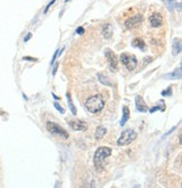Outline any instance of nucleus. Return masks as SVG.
<instances>
[{
  "label": "nucleus",
  "instance_id": "26",
  "mask_svg": "<svg viewBox=\"0 0 182 188\" xmlns=\"http://www.w3.org/2000/svg\"><path fill=\"white\" fill-rule=\"evenodd\" d=\"M57 68H59V63H56V64H54V66H53V71H52V74H53V76H55V74H56V71H57Z\"/></svg>",
  "mask_w": 182,
  "mask_h": 188
},
{
  "label": "nucleus",
  "instance_id": "23",
  "mask_svg": "<svg viewBox=\"0 0 182 188\" xmlns=\"http://www.w3.org/2000/svg\"><path fill=\"white\" fill-rule=\"evenodd\" d=\"M55 1H56V0H52V1H51V2H49V5H47V6H46V8H45V10H44V13H47V11H49V8H51V6H52V5H53V3H54V2H55Z\"/></svg>",
  "mask_w": 182,
  "mask_h": 188
},
{
  "label": "nucleus",
  "instance_id": "10",
  "mask_svg": "<svg viewBox=\"0 0 182 188\" xmlns=\"http://www.w3.org/2000/svg\"><path fill=\"white\" fill-rule=\"evenodd\" d=\"M70 126H71L72 129L74 130V131H85V130L88 129V126L85 124V122H82V121H70L69 122Z\"/></svg>",
  "mask_w": 182,
  "mask_h": 188
},
{
  "label": "nucleus",
  "instance_id": "8",
  "mask_svg": "<svg viewBox=\"0 0 182 188\" xmlns=\"http://www.w3.org/2000/svg\"><path fill=\"white\" fill-rule=\"evenodd\" d=\"M150 24H151V26L152 27H160V26H162V24H163V17L161 14L159 13H154L152 14L150 16Z\"/></svg>",
  "mask_w": 182,
  "mask_h": 188
},
{
  "label": "nucleus",
  "instance_id": "13",
  "mask_svg": "<svg viewBox=\"0 0 182 188\" xmlns=\"http://www.w3.org/2000/svg\"><path fill=\"white\" fill-rule=\"evenodd\" d=\"M113 32H114V28H113L111 24H106L102 28V35L105 38H110L113 36Z\"/></svg>",
  "mask_w": 182,
  "mask_h": 188
},
{
  "label": "nucleus",
  "instance_id": "17",
  "mask_svg": "<svg viewBox=\"0 0 182 188\" xmlns=\"http://www.w3.org/2000/svg\"><path fill=\"white\" fill-rule=\"evenodd\" d=\"M106 133H107L106 127H104V126H99V127L97 129V131H96L94 136H96V139H97V140H101L105 136V134H106Z\"/></svg>",
  "mask_w": 182,
  "mask_h": 188
},
{
  "label": "nucleus",
  "instance_id": "18",
  "mask_svg": "<svg viewBox=\"0 0 182 188\" xmlns=\"http://www.w3.org/2000/svg\"><path fill=\"white\" fill-rule=\"evenodd\" d=\"M66 99H68V104H69V108L71 110V113L73 115H77V109H75L74 105H73V102H72V97H71V94L68 93L66 94Z\"/></svg>",
  "mask_w": 182,
  "mask_h": 188
},
{
  "label": "nucleus",
  "instance_id": "5",
  "mask_svg": "<svg viewBox=\"0 0 182 188\" xmlns=\"http://www.w3.org/2000/svg\"><path fill=\"white\" fill-rule=\"evenodd\" d=\"M46 129H47V131H49V133H52V134L61 135V136H63L64 139H68V138H69L68 132H66V131H65L63 127H61L60 125L55 124V123L47 122V124H46Z\"/></svg>",
  "mask_w": 182,
  "mask_h": 188
},
{
  "label": "nucleus",
  "instance_id": "28",
  "mask_svg": "<svg viewBox=\"0 0 182 188\" xmlns=\"http://www.w3.org/2000/svg\"><path fill=\"white\" fill-rule=\"evenodd\" d=\"M33 35H32V33H28L26 35V37H25V38H24V42H28V40H30V37H32Z\"/></svg>",
  "mask_w": 182,
  "mask_h": 188
},
{
  "label": "nucleus",
  "instance_id": "2",
  "mask_svg": "<svg viewBox=\"0 0 182 188\" xmlns=\"http://www.w3.org/2000/svg\"><path fill=\"white\" fill-rule=\"evenodd\" d=\"M111 149L108 148V146H100L98 149L96 153H94V158H93V162H94V167L97 169L98 171H101L104 169V163L105 160L111 154Z\"/></svg>",
  "mask_w": 182,
  "mask_h": 188
},
{
  "label": "nucleus",
  "instance_id": "25",
  "mask_svg": "<svg viewBox=\"0 0 182 188\" xmlns=\"http://www.w3.org/2000/svg\"><path fill=\"white\" fill-rule=\"evenodd\" d=\"M77 34H79V35H82V34L85 33V28L83 27H79V28H77Z\"/></svg>",
  "mask_w": 182,
  "mask_h": 188
},
{
  "label": "nucleus",
  "instance_id": "19",
  "mask_svg": "<svg viewBox=\"0 0 182 188\" xmlns=\"http://www.w3.org/2000/svg\"><path fill=\"white\" fill-rule=\"evenodd\" d=\"M157 104H159L157 106H154L153 108L150 109V113H154L155 110H164V109H165V104H164L163 100H160Z\"/></svg>",
  "mask_w": 182,
  "mask_h": 188
},
{
  "label": "nucleus",
  "instance_id": "16",
  "mask_svg": "<svg viewBox=\"0 0 182 188\" xmlns=\"http://www.w3.org/2000/svg\"><path fill=\"white\" fill-rule=\"evenodd\" d=\"M98 79H99V81H100L102 85H105V86L113 87V82H111L110 80L108 79L107 76H104L102 73H99V74H98Z\"/></svg>",
  "mask_w": 182,
  "mask_h": 188
},
{
  "label": "nucleus",
  "instance_id": "29",
  "mask_svg": "<svg viewBox=\"0 0 182 188\" xmlns=\"http://www.w3.org/2000/svg\"><path fill=\"white\" fill-rule=\"evenodd\" d=\"M52 95H53V97H54L55 99H60V97H57V96H56L55 94H52Z\"/></svg>",
  "mask_w": 182,
  "mask_h": 188
},
{
  "label": "nucleus",
  "instance_id": "1",
  "mask_svg": "<svg viewBox=\"0 0 182 188\" xmlns=\"http://www.w3.org/2000/svg\"><path fill=\"white\" fill-rule=\"evenodd\" d=\"M85 106L89 113L96 114V113H99L100 110L104 109L105 99L101 95H93L87 99Z\"/></svg>",
  "mask_w": 182,
  "mask_h": 188
},
{
  "label": "nucleus",
  "instance_id": "15",
  "mask_svg": "<svg viewBox=\"0 0 182 188\" xmlns=\"http://www.w3.org/2000/svg\"><path fill=\"white\" fill-rule=\"evenodd\" d=\"M132 46L137 47V49H140L142 51H145L146 45H145V42H144L142 38H135V40L132 42Z\"/></svg>",
  "mask_w": 182,
  "mask_h": 188
},
{
  "label": "nucleus",
  "instance_id": "7",
  "mask_svg": "<svg viewBox=\"0 0 182 188\" xmlns=\"http://www.w3.org/2000/svg\"><path fill=\"white\" fill-rule=\"evenodd\" d=\"M105 55L108 60V64H109V68H110L111 71H116L117 70V58L115 55V53L111 51V50L107 49L106 52H105Z\"/></svg>",
  "mask_w": 182,
  "mask_h": 188
},
{
  "label": "nucleus",
  "instance_id": "6",
  "mask_svg": "<svg viewBox=\"0 0 182 188\" xmlns=\"http://www.w3.org/2000/svg\"><path fill=\"white\" fill-rule=\"evenodd\" d=\"M142 20H143V16H142L140 14H137V15L130 17V18H128V19L125 22V26H126L127 30H133L135 27L140 26V23H142Z\"/></svg>",
  "mask_w": 182,
  "mask_h": 188
},
{
  "label": "nucleus",
  "instance_id": "9",
  "mask_svg": "<svg viewBox=\"0 0 182 188\" xmlns=\"http://www.w3.org/2000/svg\"><path fill=\"white\" fill-rule=\"evenodd\" d=\"M135 106H136V109L138 112H140V113L148 112V107H147V105L145 104V102H144V99L142 96H136V98H135Z\"/></svg>",
  "mask_w": 182,
  "mask_h": 188
},
{
  "label": "nucleus",
  "instance_id": "24",
  "mask_svg": "<svg viewBox=\"0 0 182 188\" xmlns=\"http://www.w3.org/2000/svg\"><path fill=\"white\" fill-rule=\"evenodd\" d=\"M59 55V50L56 51L55 53H54V55H53V59H52V61H51V66H53L54 64V62H55V60H56V56Z\"/></svg>",
  "mask_w": 182,
  "mask_h": 188
},
{
  "label": "nucleus",
  "instance_id": "4",
  "mask_svg": "<svg viewBox=\"0 0 182 188\" xmlns=\"http://www.w3.org/2000/svg\"><path fill=\"white\" fill-rule=\"evenodd\" d=\"M119 59H121V62L129 71L135 70V68L137 66V60L135 58V55H132V54H128V53H123V54H121Z\"/></svg>",
  "mask_w": 182,
  "mask_h": 188
},
{
  "label": "nucleus",
  "instance_id": "21",
  "mask_svg": "<svg viewBox=\"0 0 182 188\" xmlns=\"http://www.w3.org/2000/svg\"><path fill=\"white\" fill-rule=\"evenodd\" d=\"M54 107H55V108L57 109V110H59V112L61 113V114H64V113H65L64 108H63V107H61V106H60L59 104H57V102H54Z\"/></svg>",
  "mask_w": 182,
  "mask_h": 188
},
{
  "label": "nucleus",
  "instance_id": "14",
  "mask_svg": "<svg viewBox=\"0 0 182 188\" xmlns=\"http://www.w3.org/2000/svg\"><path fill=\"white\" fill-rule=\"evenodd\" d=\"M128 119H129V108H128L127 106H124L123 107V117H121V126L125 125Z\"/></svg>",
  "mask_w": 182,
  "mask_h": 188
},
{
  "label": "nucleus",
  "instance_id": "3",
  "mask_svg": "<svg viewBox=\"0 0 182 188\" xmlns=\"http://www.w3.org/2000/svg\"><path fill=\"white\" fill-rule=\"evenodd\" d=\"M136 138H137V134L135 131H133V130H126V131H124V132L121 133V138H119L117 141V144L119 145V146L128 145L133 141H135Z\"/></svg>",
  "mask_w": 182,
  "mask_h": 188
},
{
  "label": "nucleus",
  "instance_id": "22",
  "mask_svg": "<svg viewBox=\"0 0 182 188\" xmlns=\"http://www.w3.org/2000/svg\"><path fill=\"white\" fill-rule=\"evenodd\" d=\"M162 95L163 96H171L172 95V88L171 87H169V89L164 90V91H162Z\"/></svg>",
  "mask_w": 182,
  "mask_h": 188
},
{
  "label": "nucleus",
  "instance_id": "20",
  "mask_svg": "<svg viewBox=\"0 0 182 188\" xmlns=\"http://www.w3.org/2000/svg\"><path fill=\"white\" fill-rule=\"evenodd\" d=\"M166 3V8L169 10H172L173 7L176 6V0H163Z\"/></svg>",
  "mask_w": 182,
  "mask_h": 188
},
{
  "label": "nucleus",
  "instance_id": "12",
  "mask_svg": "<svg viewBox=\"0 0 182 188\" xmlns=\"http://www.w3.org/2000/svg\"><path fill=\"white\" fill-rule=\"evenodd\" d=\"M181 40L180 38H174L173 41V44H172V54L174 56L179 55L180 53H181Z\"/></svg>",
  "mask_w": 182,
  "mask_h": 188
},
{
  "label": "nucleus",
  "instance_id": "27",
  "mask_svg": "<svg viewBox=\"0 0 182 188\" xmlns=\"http://www.w3.org/2000/svg\"><path fill=\"white\" fill-rule=\"evenodd\" d=\"M23 60H26V61H37V59H35V58H30V56H24Z\"/></svg>",
  "mask_w": 182,
  "mask_h": 188
},
{
  "label": "nucleus",
  "instance_id": "11",
  "mask_svg": "<svg viewBox=\"0 0 182 188\" xmlns=\"http://www.w3.org/2000/svg\"><path fill=\"white\" fill-rule=\"evenodd\" d=\"M181 66H179L178 69H176L173 72L171 73H168V74H164L163 78L164 79H168V80H176V79H181L182 77V72H181Z\"/></svg>",
  "mask_w": 182,
  "mask_h": 188
}]
</instances>
